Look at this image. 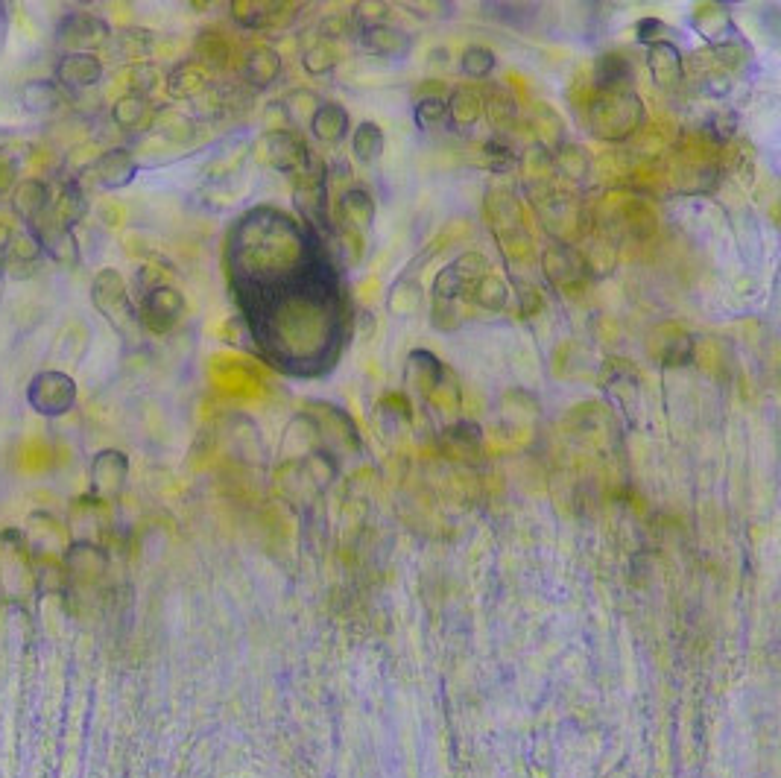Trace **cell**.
Instances as JSON below:
<instances>
[{
	"label": "cell",
	"instance_id": "cell-1",
	"mask_svg": "<svg viewBox=\"0 0 781 778\" xmlns=\"http://www.w3.org/2000/svg\"><path fill=\"white\" fill-rule=\"evenodd\" d=\"M644 103L635 94V88L624 91H606L594 94L588 106V123L594 138L606 144H621L629 135H635L644 123Z\"/></svg>",
	"mask_w": 781,
	"mask_h": 778
},
{
	"label": "cell",
	"instance_id": "cell-2",
	"mask_svg": "<svg viewBox=\"0 0 781 778\" xmlns=\"http://www.w3.org/2000/svg\"><path fill=\"white\" fill-rule=\"evenodd\" d=\"M91 302L100 311V316L118 331L123 340H135L144 328L138 319V308L129 299L126 281L118 270H103L97 273L94 284H91Z\"/></svg>",
	"mask_w": 781,
	"mask_h": 778
},
{
	"label": "cell",
	"instance_id": "cell-3",
	"mask_svg": "<svg viewBox=\"0 0 781 778\" xmlns=\"http://www.w3.org/2000/svg\"><path fill=\"white\" fill-rule=\"evenodd\" d=\"M331 196H328V176H325V164L313 156L311 167L293 179V208L302 217L305 229L313 234H331V208H328Z\"/></svg>",
	"mask_w": 781,
	"mask_h": 778
},
{
	"label": "cell",
	"instance_id": "cell-4",
	"mask_svg": "<svg viewBox=\"0 0 781 778\" xmlns=\"http://www.w3.org/2000/svg\"><path fill=\"white\" fill-rule=\"evenodd\" d=\"M258 161L270 164L273 170L296 179L311 167L313 153L302 135L293 129H270L258 138Z\"/></svg>",
	"mask_w": 781,
	"mask_h": 778
},
{
	"label": "cell",
	"instance_id": "cell-5",
	"mask_svg": "<svg viewBox=\"0 0 781 778\" xmlns=\"http://www.w3.org/2000/svg\"><path fill=\"white\" fill-rule=\"evenodd\" d=\"M486 273H489L486 255H480L474 249L471 252H460L451 264H445L433 278V284H430L433 302H457L460 305L463 299H469L474 281L483 278Z\"/></svg>",
	"mask_w": 781,
	"mask_h": 778
},
{
	"label": "cell",
	"instance_id": "cell-6",
	"mask_svg": "<svg viewBox=\"0 0 781 778\" xmlns=\"http://www.w3.org/2000/svg\"><path fill=\"white\" fill-rule=\"evenodd\" d=\"M185 296L179 287L173 284H153V287H144V296H141V305H138V319H141V328L150 331V334H167L179 325V319L185 316Z\"/></svg>",
	"mask_w": 781,
	"mask_h": 778
},
{
	"label": "cell",
	"instance_id": "cell-7",
	"mask_svg": "<svg viewBox=\"0 0 781 778\" xmlns=\"http://www.w3.org/2000/svg\"><path fill=\"white\" fill-rule=\"evenodd\" d=\"M27 401L41 416H65L77 404V384L71 375L47 369L33 378V384L27 389Z\"/></svg>",
	"mask_w": 781,
	"mask_h": 778
},
{
	"label": "cell",
	"instance_id": "cell-8",
	"mask_svg": "<svg viewBox=\"0 0 781 778\" xmlns=\"http://www.w3.org/2000/svg\"><path fill=\"white\" fill-rule=\"evenodd\" d=\"M56 41L65 53H91L112 41V30L103 18L91 12H71L59 21Z\"/></svg>",
	"mask_w": 781,
	"mask_h": 778
},
{
	"label": "cell",
	"instance_id": "cell-9",
	"mask_svg": "<svg viewBox=\"0 0 781 778\" xmlns=\"http://www.w3.org/2000/svg\"><path fill=\"white\" fill-rule=\"evenodd\" d=\"M378 205L366 188H349L337 199V229L352 234H366L375 226Z\"/></svg>",
	"mask_w": 781,
	"mask_h": 778
},
{
	"label": "cell",
	"instance_id": "cell-10",
	"mask_svg": "<svg viewBox=\"0 0 781 778\" xmlns=\"http://www.w3.org/2000/svg\"><path fill=\"white\" fill-rule=\"evenodd\" d=\"M647 71L653 82L664 88V91H673L685 82V56L679 50L676 41H659V44H650L647 47Z\"/></svg>",
	"mask_w": 781,
	"mask_h": 778
},
{
	"label": "cell",
	"instance_id": "cell-11",
	"mask_svg": "<svg viewBox=\"0 0 781 778\" xmlns=\"http://www.w3.org/2000/svg\"><path fill=\"white\" fill-rule=\"evenodd\" d=\"M91 176L97 179L100 188L120 191V188H126V185L135 182V176H138V161H135V156H132L129 150L115 147V150H106L103 156L94 161Z\"/></svg>",
	"mask_w": 781,
	"mask_h": 778
},
{
	"label": "cell",
	"instance_id": "cell-12",
	"mask_svg": "<svg viewBox=\"0 0 781 778\" xmlns=\"http://www.w3.org/2000/svg\"><path fill=\"white\" fill-rule=\"evenodd\" d=\"M691 27L703 36L711 47H720L726 41L738 39V27L732 21L729 6L723 3H700L691 15Z\"/></svg>",
	"mask_w": 781,
	"mask_h": 778
},
{
	"label": "cell",
	"instance_id": "cell-13",
	"mask_svg": "<svg viewBox=\"0 0 781 778\" xmlns=\"http://www.w3.org/2000/svg\"><path fill=\"white\" fill-rule=\"evenodd\" d=\"M56 79L71 91L91 88L103 79V62L94 53H62L56 62Z\"/></svg>",
	"mask_w": 781,
	"mask_h": 778
},
{
	"label": "cell",
	"instance_id": "cell-14",
	"mask_svg": "<svg viewBox=\"0 0 781 778\" xmlns=\"http://www.w3.org/2000/svg\"><path fill=\"white\" fill-rule=\"evenodd\" d=\"M357 44L372 53V56H381V59H401L410 53L413 47V39L401 30V27H392V24H378V27H369V30H357Z\"/></svg>",
	"mask_w": 781,
	"mask_h": 778
},
{
	"label": "cell",
	"instance_id": "cell-15",
	"mask_svg": "<svg viewBox=\"0 0 781 778\" xmlns=\"http://www.w3.org/2000/svg\"><path fill=\"white\" fill-rule=\"evenodd\" d=\"M308 129L319 144H340L352 129V117L346 112V106L334 100H322L308 120Z\"/></svg>",
	"mask_w": 781,
	"mask_h": 778
},
{
	"label": "cell",
	"instance_id": "cell-16",
	"mask_svg": "<svg viewBox=\"0 0 781 778\" xmlns=\"http://www.w3.org/2000/svg\"><path fill=\"white\" fill-rule=\"evenodd\" d=\"M407 381L430 398L445 387V363L430 349H413L407 354Z\"/></svg>",
	"mask_w": 781,
	"mask_h": 778
},
{
	"label": "cell",
	"instance_id": "cell-17",
	"mask_svg": "<svg viewBox=\"0 0 781 778\" xmlns=\"http://www.w3.org/2000/svg\"><path fill=\"white\" fill-rule=\"evenodd\" d=\"M39 261H44V249H41V243L30 232L12 234L9 243L0 252V264L15 278H24V275L33 273L39 267Z\"/></svg>",
	"mask_w": 781,
	"mask_h": 778
},
{
	"label": "cell",
	"instance_id": "cell-18",
	"mask_svg": "<svg viewBox=\"0 0 781 778\" xmlns=\"http://www.w3.org/2000/svg\"><path fill=\"white\" fill-rule=\"evenodd\" d=\"M281 71H284V62H281V53L275 47H255L243 59L240 77H243V85H249L252 91H264L281 77Z\"/></svg>",
	"mask_w": 781,
	"mask_h": 778
},
{
	"label": "cell",
	"instance_id": "cell-19",
	"mask_svg": "<svg viewBox=\"0 0 781 778\" xmlns=\"http://www.w3.org/2000/svg\"><path fill=\"white\" fill-rule=\"evenodd\" d=\"M290 12V3H264V0H235L232 18L243 30H267L281 24Z\"/></svg>",
	"mask_w": 781,
	"mask_h": 778
},
{
	"label": "cell",
	"instance_id": "cell-20",
	"mask_svg": "<svg viewBox=\"0 0 781 778\" xmlns=\"http://www.w3.org/2000/svg\"><path fill=\"white\" fill-rule=\"evenodd\" d=\"M632 79H635V71H632V62L626 59L624 53H603V56H597L594 71H591L594 94L632 88Z\"/></svg>",
	"mask_w": 781,
	"mask_h": 778
},
{
	"label": "cell",
	"instance_id": "cell-21",
	"mask_svg": "<svg viewBox=\"0 0 781 778\" xmlns=\"http://www.w3.org/2000/svg\"><path fill=\"white\" fill-rule=\"evenodd\" d=\"M600 387L606 389L618 404H638L641 398V381L626 360H609L600 369Z\"/></svg>",
	"mask_w": 781,
	"mask_h": 778
},
{
	"label": "cell",
	"instance_id": "cell-22",
	"mask_svg": "<svg viewBox=\"0 0 781 778\" xmlns=\"http://www.w3.org/2000/svg\"><path fill=\"white\" fill-rule=\"evenodd\" d=\"M542 264H545L547 281H550L553 287H571V284H580V275H583V270H586L583 261L574 258V252H571L568 246H562V243H556V246L545 249Z\"/></svg>",
	"mask_w": 781,
	"mask_h": 778
},
{
	"label": "cell",
	"instance_id": "cell-23",
	"mask_svg": "<svg viewBox=\"0 0 781 778\" xmlns=\"http://www.w3.org/2000/svg\"><path fill=\"white\" fill-rule=\"evenodd\" d=\"M50 208V191L39 179H24L21 185H15L12 191V211L30 226L33 220H39L41 214Z\"/></svg>",
	"mask_w": 781,
	"mask_h": 778
},
{
	"label": "cell",
	"instance_id": "cell-24",
	"mask_svg": "<svg viewBox=\"0 0 781 778\" xmlns=\"http://www.w3.org/2000/svg\"><path fill=\"white\" fill-rule=\"evenodd\" d=\"M483 115V94L477 85H457L448 97V117L457 129H469Z\"/></svg>",
	"mask_w": 781,
	"mask_h": 778
},
{
	"label": "cell",
	"instance_id": "cell-25",
	"mask_svg": "<svg viewBox=\"0 0 781 778\" xmlns=\"http://www.w3.org/2000/svg\"><path fill=\"white\" fill-rule=\"evenodd\" d=\"M483 94V115L492 120V126H498V129H507L515 123V117H518V100H515V94L509 91L507 85H498V82H492L486 91H480Z\"/></svg>",
	"mask_w": 781,
	"mask_h": 778
},
{
	"label": "cell",
	"instance_id": "cell-26",
	"mask_svg": "<svg viewBox=\"0 0 781 778\" xmlns=\"http://www.w3.org/2000/svg\"><path fill=\"white\" fill-rule=\"evenodd\" d=\"M208 85H211L208 71L199 68L196 62H182L167 74V91H170V97H179V100L199 97L202 91H208Z\"/></svg>",
	"mask_w": 781,
	"mask_h": 778
},
{
	"label": "cell",
	"instance_id": "cell-27",
	"mask_svg": "<svg viewBox=\"0 0 781 778\" xmlns=\"http://www.w3.org/2000/svg\"><path fill=\"white\" fill-rule=\"evenodd\" d=\"M62 100H65V94H62L59 82H50V79H33L21 91V103L33 115H53L62 106Z\"/></svg>",
	"mask_w": 781,
	"mask_h": 778
},
{
	"label": "cell",
	"instance_id": "cell-28",
	"mask_svg": "<svg viewBox=\"0 0 781 778\" xmlns=\"http://www.w3.org/2000/svg\"><path fill=\"white\" fill-rule=\"evenodd\" d=\"M419 261H413V267L410 270H404V273L395 278V284H392L390 290V311L395 316H404V313H413L419 305H422V284H419Z\"/></svg>",
	"mask_w": 781,
	"mask_h": 778
},
{
	"label": "cell",
	"instance_id": "cell-29",
	"mask_svg": "<svg viewBox=\"0 0 781 778\" xmlns=\"http://www.w3.org/2000/svg\"><path fill=\"white\" fill-rule=\"evenodd\" d=\"M387 147V135L375 120H360L352 132V153L360 164H372L384 156Z\"/></svg>",
	"mask_w": 781,
	"mask_h": 778
},
{
	"label": "cell",
	"instance_id": "cell-30",
	"mask_svg": "<svg viewBox=\"0 0 781 778\" xmlns=\"http://www.w3.org/2000/svg\"><path fill=\"white\" fill-rule=\"evenodd\" d=\"M550 167H556L571 182H583L591 173V158H588V153L580 144L562 141L556 150H550Z\"/></svg>",
	"mask_w": 781,
	"mask_h": 778
},
{
	"label": "cell",
	"instance_id": "cell-31",
	"mask_svg": "<svg viewBox=\"0 0 781 778\" xmlns=\"http://www.w3.org/2000/svg\"><path fill=\"white\" fill-rule=\"evenodd\" d=\"M471 305L483 308V311H504L509 302V284L495 273H486L483 278L474 281L469 293Z\"/></svg>",
	"mask_w": 781,
	"mask_h": 778
},
{
	"label": "cell",
	"instance_id": "cell-32",
	"mask_svg": "<svg viewBox=\"0 0 781 778\" xmlns=\"http://www.w3.org/2000/svg\"><path fill=\"white\" fill-rule=\"evenodd\" d=\"M229 59H232V47L220 33H214V30L199 33V39H196V65L199 68H205L208 74L223 71L229 65Z\"/></svg>",
	"mask_w": 781,
	"mask_h": 778
},
{
	"label": "cell",
	"instance_id": "cell-33",
	"mask_svg": "<svg viewBox=\"0 0 781 778\" xmlns=\"http://www.w3.org/2000/svg\"><path fill=\"white\" fill-rule=\"evenodd\" d=\"M112 117L123 129H141V126H147L153 120V106H150V100L144 94H132L129 91L115 103Z\"/></svg>",
	"mask_w": 781,
	"mask_h": 778
},
{
	"label": "cell",
	"instance_id": "cell-34",
	"mask_svg": "<svg viewBox=\"0 0 781 778\" xmlns=\"http://www.w3.org/2000/svg\"><path fill=\"white\" fill-rule=\"evenodd\" d=\"M498 68V59H495V53H492V47H486V44H471L463 50V56H460V71H463V77L469 79H486L492 71Z\"/></svg>",
	"mask_w": 781,
	"mask_h": 778
},
{
	"label": "cell",
	"instance_id": "cell-35",
	"mask_svg": "<svg viewBox=\"0 0 781 778\" xmlns=\"http://www.w3.org/2000/svg\"><path fill=\"white\" fill-rule=\"evenodd\" d=\"M53 214H56V220H59L62 226H68V229H74L79 220L88 214V199L79 191L77 182L65 185V194L59 196V202L53 205Z\"/></svg>",
	"mask_w": 781,
	"mask_h": 778
},
{
	"label": "cell",
	"instance_id": "cell-36",
	"mask_svg": "<svg viewBox=\"0 0 781 778\" xmlns=\"http://www.w3.org/2000/svg\"><path fill=\"white\" fill-rule=\"evenodd\" d=\"M337 50H334V44H328V41H316L313 47L305 50V56H302V65H305V71L311 74V77H328V74H334L337 71Z\"/></svg>",
	"mask_w": 781,
	"mask_h": 778
},
{
	"label": "cell",
	"instance_id": "cell-37",
	"mask_svg": "<svg viewBox=\"0 0 781 778\" xmlns=\"http://www.w3.org/2000/svg\"><path fill=\"white\" fill-rule=\"evenodd\" d=\"M115 44H118L120 56H132V59H141L150 53L153 47V33L150 30H141V27H129V30H120L115 36Z\"/></svg>",
	"mask_w": 781,
	"mask_h": 778
},
{
	"label": "cell",
	"instance_id": "cell-38",
	"mask_svg": "<svg viewBox=\"0 0 781 778\" xmlns=\"http://www.w3.org/2000/svg\"><path fill=\"white\" fill-rule=\"evenodd\" d=\"M387 18H390V3H378V0H363V3H354V9H352L354 30H369V27L387 24Z\"/></svg>",
	"mask_w": 781,
	"mask_h": 778
},
{
	"label": "cell",
	"instance_id": "cell-39",
	"mask_svg": "<svg viewBox=\"0 0 781 778\" xmlns=\"http://www.w3.org/2000/svg\"><path fill=\"white\" fill-rule=\"evenodd\" d=\"M123 474H126V460L118 451H103L97 460H94V483L100 486L103 480H112V489H118L123 483Z\"/></svg>",
	"mask_w": 781,
	"mask_h": 778
},
{
	"label": "cell",
	"instance_id": "cell-40",
	"mask_svg": "<svg viewBox=\"0 0 781 778\" xmlns=\"http://www.w3.org/2000/svg\"><path fill=\"white\" fill-rule=\"evenodd\" d=\"M705 132L711 141L717 144H729L738 132V115L729 112V109H720V112H711L708 120H705Z\"/></svg>",
	"mask_w": 781,
	"mask_h": 778
},
{
	"label": "cell",
	"instance_id": "cell-41",
	"mask_svg": "<svg viewBox=\"0 0 781 778\" xmlns=\"http://www.w3.org/2000/svg\"><path fill=\"white\" fill-rule=\"evenodd\" d=\"M413 117L422 129H430L448 117V97H422L413 106Z\"/></svg>",
	"mask_w": 781,
	"mask_h": 778
},
{
	"label": "cell",
	"instance_id": "cell-42",
	"mask_svg": "<svg viewBox=\"0 0 781 778\" xmlns=\"http://www.w3.org/2000/svg\"><path fill=\"white\" fill-rule=\"evenodd\" d=\"M691 357H694V340L688 334H673L667 340V346L659 351L662 366H685V363H691Z\"/></svg>",
	"mask_w": 781,
	"mask_h": 778
},
{
	"label": "cell",
	"instance_id": "cell-43",
	"mask_svg": "<svg viewBox=\"0 0 781 778\" xmlns=\"http://www.w3.org/2000/svg\"><path fill=\"white\" fill-rule=\"evenodd\" d=\"M319 103H322V100H319L316 94H311V91H296V94L287 97V103H284L287 123H308Z\"/></svg>",
	"mask_w": 781,
	"mask_h": 778
},
{
	"label": "cell",
	"instance_id": "cell-44",
	"mask_svg": "<svg viewBox=\"0 0 781 778\" xmlns=\"http://www.w3.org/2000/svg\"><path fill=\"white\" fill-rule=\"evenodd\" d=\"M732 88H735V79L732 74H726L723 68H708L700 74V91H703L705 97H711V100H723V97H729L732 94Z\"/></svg>",
	"mask_w": 781,
	"mask_h": 778
},
{
	"label": "cell",
	"instance_id": "cell-45",
	"mask_svg": "<svg viewBox=\"0 0 781 778\" xmlns=\"http://www.w3.org/2000/svg\"><path fill=\"white\" fill-rule=\"evenodd\" d=\"M635 36L641 44H659V41H676V30L662 18H641L635 24Z\"/></svg>",
	"mask_w": 781,
	"mask_h": 778
},
{
	"label": "cell",
	"instance_id": "cell-46",
	"mask_svg": "<svg viewBox=\"0 0 781 778\" xmlns=\"http://www.w3.org/2000/svg\"><path fill=\"white\" fill-rule=\"evenodd\" d=\"M483 156L489 158V167H492L495 173H504L509 164L515 161V156H512V150H509V144L504 138H489V141L483 144Z\"/></svg>",
	"mask_w": 781,
	"mask_h": 778
},
{
	"label": "cell",
	"instance_id": "cell-47",
	"mask_svg": "<svg viewBox=\"0 0 781 778\" xmlns=\"http://www.w3.org/2000/svg\"><path fill=\"white\" fill-rule=\"evenodd\" d=\"M349 30H354L352 18H346V15H328V18L319 21L316 36H319V41H328V44H331V41L343 39Z\"/></svg>",
	"mask_w": 781,
	"mask_h": 778
},
{
	"label": "cell",
	"instance_id": "cell-48",
	"mask_svg": "<svg viewBox=\"0 0 781 778\" xmlns=\"http://www.w3.org/2000/svg\"><path fill=\"white\" fill-rule=\"evenodd\" d=\"M132 77H135L132 79V94H144L147 97V91L158 85V71L153 65H135Z\"/></svg>",
	"mask_w": 781,
	"mask_h": 778
},
{
	"label": "cell",
	"instance_id": "cell-49",
	"mask_svg": "<svg viewBox=\"0 0 781 778\" xmlns=\"http://www.w3.org/2000/svg\"><path fill=\"white\" fill-rule=\"evenodd\" d=\"M445 94H448L445 82H422L416 88V100H422V97H445Z\"/></svg>",
	"mask_w": 781,
	"mask_h": 778
}]
</instances>
